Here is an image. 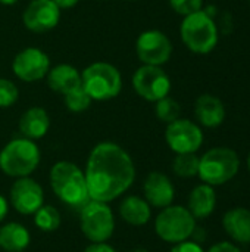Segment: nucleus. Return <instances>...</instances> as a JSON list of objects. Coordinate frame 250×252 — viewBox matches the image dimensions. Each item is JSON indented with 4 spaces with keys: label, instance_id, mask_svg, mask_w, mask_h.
<instances>
[{
    "label": "nucleus",
    "instance_id": "f257e3e1",
    "mask_svg": "<svg viewBox=\"0 0 250 252\" xmlns=\"http://www.w3.org/2000/svg\"><path fill=\"white\" fill-rule=\"evenodd\" d=\"M84 174L90 199L109 204L130 190L136 180V165L122 146L100 142L91 149Z\"/></svg>",
    "mask_w": 250,
    "mask_h": 252
},
{
    "label": "nucleus",
    "instance_id": "f03ea898",
    "mask_svg": "<svg viewBox=\"0 0 250 252\" xmlns=\"http://www.w3.org/2000/svg\"><path fill=\"white\" fill-rule=\"evenodd\" d=\"M49 182L56 198L71 208L81 210L88 201L84 171L71 161H57L52 165Z\"/></svg>",
    "mask_w": 250,
    "mask_h": 252
},
{
    "label": "nucleus",
    "instance_id": "7ed1b4c3",
    "mask_svg": "<svg viewBox=\"0 0 250 252\" xmlns=\"http://www.w3.org/2000/svg\"><path fill=\"white\" fill-rule=\"evenodd\" d=\"M41 152L34 140L12 139L0 151V170L13 179L31 176L40 165Z\"/></svg>",
    "mask_w": 250,
    "mask_h": 252
},
{
    "label": "nucleus",
    "instance_id": "20e7f679",
    "mask_svg": "<svg viewBox=\"0 0 250 252\" xmlns=\"http://www.w3.org/2000/svg\"><path fill=\"white\" fill-rule=\"evenodd\" d=\"M81 84L93 100H109L121 93L122 77L116 66L94 62L81 72Z\"/></svg>",
    "mask_w": 250,
    "mask_h": 252
},
{
    "label": "nucleus",
    "instance_id": "39448f33",
    "mask_svg": "<svg viewBox=\"0 0 250 252\" xmlns=\"http://www.w3.org/2000/svg\"><path fill=\"white\" fill-rule=\"evenodd\" d=\"M240 168L239 155L230 148H214L199 159L200 180L209 186H221L230 182Z\"/></svg>",
    "mask_w": 250,
    "mask_h": 252
},
{
    "label": "nucleus",
    "instance_id": "423d86ee",
    "mask_svg": "<svg viewBox=\"0 0 250 252\" xmlns=\"http://www.w3.org/2000/svg\"><path fill=\"white\" fill-rule=\"evenodd\" d=\"M180 32L183 43L199 55L212 52L218 43V28L211 15L203 10L184 16Z\"/></svg>",
    "mask_w": 250,
    "mask_h": 252
},
{
    "label": "nucleus",
    "instance_id": "0eeeda50",
    "mask_svg": "<svg viewBox=\"0 0 250 252\" xmlns=\"http://www.w3.org/2000/svg\"><path fill=\"white\" fill-rule=\"evenodd\" d=\"M194 227L196 219L183 205L165 207L155 219V232L158 238L172 245L190 239Z\"/></svg>",
    "mask_w": 250,
    "mask_h": 252
},
{
    "label": "nucleus",
    "instance_id": "6e6552de",
    "mask_svg": "<svg viewBox=\"0 0 250 252\" xmlns=\"http://www.w3.org/2000/svg\"><path fill=\"white\" fill-rule=\"evenodd\" d=\"M80 230L90 242H108L115 232V216L109 204L90 199L80 210Z\"/></svg>",
    "mask_w": 250,
    "mask_h": 252
},
{
    "label": "nucleus",
    "instance_id": "1a4fd4ad",
    "mask_svg": "<svg viewBox=\"0 0 250 252\" xmlns=\"http://www.w3.org/2000/svg\"><path fill=\"white\" fill-rule=\"evenodd\" d=\"M133 86L140 97L149 102H158L169 94L171 80L161 66L141 65L133 75Z\"/></svg>",
    "mask_w": 250,
    "mask_h": 252
},
{
    "label": "nucleus",
    "instance_id": "9d476101",
    "mask_svg": "<svg viewBox=\"0 0 250 252\" xmlns=\"http://www.w3.org/2000/svg\"><path fill=\"white\" fill-rule=\"evenodd\" d=\"M165 140L175 154H196L203 143V133L193 121L178 118L168 124Z\"/></svg>",
    "mask_w": 250,
    "mask_h": 252
},
{
    "label": "nucleus",
    "instance_id": "9b49d317",
    "mask_svg": "<svg viewBox=\"0 0 250 252\" xmlns=\"http://www.w3.org/2000/svg\"><path fill=\"white\" fill-rule=\"evenodd\" d=\"M9 204L16 213L32 216L44 204V189L29 176L15 179L9 190Z\"/></svg>",
    "mask_w": 250,
    "mask_h": 252
},
{
    "label": "nucleus",
    "instance_id": "f8f14e48",
    "mask_svg": "<svg viewBox=\"0 0 250 252\" xmlns=\"http://www.w3.org/2000/svg\"><path fill=\"white\" fill-rule=\"evenodd\" d=\"M136 52L143 65L161 66L169 61L172 44L162 31L147 30L139 35L136 41Z\"/></svg>",
    "mask_w": 250,
    "mask_h": 252
},
{
    "label": "nucleus",
    "instance_id": "ddd939ff",
    "mask_svg": "<svg viewBox=\"0 0 250 252\" xmlns=\"http://www.w3.org/2000/svg\"><path fill=\"white\" fill-rule=\"evenodd\" d=\"M12 69L19 80L25 83H32L47 75L50 69V59L47 53L41 49L25 47L15 56L12 62Z\"/></svg>",
    "mask_w": 250,
    "mask_h": 252
},
{
    "label": "nucleus",
    "instance_id": "4468645a",
    "mask_svg": "<svg viewBox=\"0 0 250 252\" xmlns=\"http://www.w3.org/2000/svg\"><path fill=\"white\" fill-rule=\"evenodd\" d=\"M60 19V9L53 0H32L22 13L24 25L32 32H47Z\"/></svg>",
    "mask_w": 250,
    "mask_h": 252
},
{
    "label": "nucleus",
    "instance_id": "2eb2a0df",
    "mask_svg": "<svg viewBox=\"0 0 250 252\" xmlns=\"http://www.w3.org/2000/svg\"><path fill=\"white\" fill-rule=\"evenodd\" d=\"M143 195L152 208L162 210L172 205L175 198V188L167 174L161 171H152L144 179Z\"/></svg>",
    "mask_w": 250,
    "mask_h": 252
},
{
    "label": "nucleus",
    "instance_id": "dca6fc26",
    "mask_svg": "<svg viewBox=\"0 0 250 252\" xmlns=\"http://www.w3.org/2000/svg\"><path fill=\"white\" fill-rule=\"evenodd\" d=\"M18 127L22 137L35 142L47 134L50 128V117L44 108L32 106L21 115Z\"/></svg>",
    "mask_w": 250,
    "mask_h": 252
},
{
    "label": "nucleus",
    "instance_id": "f3484780",
    "mask_svg": "<svg viewBox=\"0 0 250 252\" xmlns=\"http://www.w3.org/2000/svg\"><path fill=\"white\" fill-rule=\"evenodd\" d=\"M119 217L124 223L141 227L152 219V207L139 195H127L119 204Z\"/></svg>",
    "mask_w": 250,
    "mask_h": 252
},
{
    "label": "nucleus",
    "instance_id": "a211bd4d",
    "mask_svg": "<svg viewBox=\"0 0 250 252\" xmlns=\"http://www.w3.org/2000/svg\"><path fill=\"white\" fill-rule=\"evenodd\" d=\"M194 115L202 126L214 128L222 124L225 118V108L218 97L212 94H202L194 103Z\"/></svg>",
    "mask_w": 250,
    "mask_h": 252
},
{
    "label": "nucleus",
    "instance_id": "6ab92c4d",
    "mask_svg": "<svg viewBox=\"0 0 250 252\" xmlns=\"http://www.w3.org/2000/svg\"><path fill=\"white\" fill-rule=\"evenodd\" d=\"M46 78L47 86L60 94H66L68 92L81 86V72L69 63H60L55 68H50Z\"/></svg>",
    "mask_w": 250,
    "mask_h": 252
},
{
    "label": "nucleus",
    "instance_id": "aec40b11",
    "mask_svg": "<svg viewBox=\"0 0 250 252\" xmlns=\"http://www.w3.org/2000/svg\"><path fill=\"white\" fill-rule=\"evenodd\" d=\"M227 235L240 244H250V210L239 207L227 211L222 217Z\"/></svg>",
    "mask_w": 250,
    "mask_h": 252
},
{
    "label": "nucleus",
    "instance_id": "412c9836",
    "mask_svg": "<svg viewBox=\"0 0 250 252\" xmlns=\"http://www.w3.org/2000/svg\"><path fill=\"white\" fill-rule=\"evenodd\" d=\"M29 244L31 233L24 224L10 221L0 227V250L4 252H24Z\"/></svg>",
    "mask_w": 250,
    "mask_h": 252
},
{
    "label": "nucleus",
    "instance_id": "4be33fe9",
    "mask_svg": "<svg viewBox=\"0 0 250 252\" xmlns=\"http://www.w3.org/2000/svg\"><path fill=\"white\" fill-rule=\"evenodd\" d=\"M215 207H217V193L214 190V186L203 183L192 190L189 196L187 210L192 213V216L196 220L209 217L214 213Z\"/></svg>",
    "mask_w": 250,
    "mask_h": 252
},
{
    "label": "nucleus",
    "instance_id": "5701e85b",
    "mask_svg": "<svg viewBox=\"0 0 250 252\" xmlns=\"http://www.w3.org/2000/svg\"><path fill=\"white\" fill-rule=\"evenodd\" d=\"M34 224L38 230L44 232V233H52L56 232L62 223L60 219V213L56 207L49 205V204H43L34 214Z\"/></svg>",
    "mask_w": 250,
    "mask_h": 252
},
{
    "label": "nucleus",
    "instance_id": "b1692460",
    "mask_svg": "<svg viewBox=\"0 0 250 252\" xmlns=\"http://www.w3.org/2000/svg\"><path fill=\"white\" fill-rule=\"evenodd\" d=\"M199 157L196 154H177L172 162V171L183 179H190L199 173Z\"/></svg>",
    "mask_w": 250,
    "mask_h": 252
},
{
    "label": "nucleus",
    "instance_id": "393cba45",
    "mask_svg": "<svg viewBox=\"0 0 250 252\" xmlns=\"http://www.w3.org/2000/svg\"><path fill=\"white\" fill-rule=\"evenodd\" d=\"M65 96V105H66V109L71 111V112H84L90 108L93 99L90 97V94L84 90L83 84L71 92H68Z\"/></svg>",
    "mask_w": 250,
    "mask_h": 252
},
{
    "label": "nucleus",
    "instance_id": "a878e982",
    "mask_svg": "<svg viewBox=\"0 0 250 252\" xmlns=\"http://www.w3.org/2000/svg\"><path fill=\"white\" fill-rule=\"evenodd\" d=\"M155 114L156 117L159 118V121L162 123H172L175 120L180 118V114H181V106L177 100H174L172 97L169 96H165L162 99H159L156 102V106H155Z\"/></svg>",
    "mask_w": 250,
    "mask_h": 252
},
{
    "label": "nucleus",
    "instance_id": "bb28decb",
    "mask_svg": "<svg viewBox=\"0 0 250 252\" xmlns=\"http://www.w3.org/2000/svg\"><path fill=\"white\" fill-rule=\"evenodd\" d=\"M19 97V90L16 84L7 78H0V108H10L16 103Z\"/></svg>",
    "mask_w": 250,
    "mask_h": 252
},
{
    "label": "nucleus",
    "instance_id": "cd10ccee",
    "mask_svg": "<svg viewBox=\"0 0 250 252\" xmlns=\"http://www.w3.org/2000/svg\"><path fill=\"white\" fill-rule=\"evenodd\" d=\"M169 4L178 15L187 16L202 10L203 0H169Z\"/></svg>",
    "mask_w": 250,
    "mask_h": 252
},
{
    "label": "nucleus",
    "instance_id": "c85d7f7f",
    "mask_svg": "<svg viewBox=\"0 0 250 252\" xmlns=\"http://www.w3.org/2000/svg\"><path fill=\"white\" fill-rule=\"evenodd\" d=\"M171 252H205L203 248L200 247V244L194 242V241H184V242H180V244H175L172 247Z\"/></svg>",
    "mask_w": 250,
    "mask_h": 252
},
{
    "label": "nucleus",
    "instance_id": "c756f323",
    "mask_svg": "<svg viewBox=\"0 0 250 252\" xmlns=\"http://www.w3.org/2000/svg\"><path fill=\"white\" fill-rule=\"evenodd\" d=\"M84 252H118L108 242H91Z\"/></svg>",
    "mask_w": 250,
    "mask_h": 252
},
{
    "label": "nucleus",
    "instance_id": "7c9ffc66",
    "mask_svg": "<svg viewBox=\"0 0 250 252\" xmlns=\"http://www.w3.org/2000/svg\"><path fill=\"white\" fill-rule=\"evenodd\" d=\"M208 252H242L234 244L231 242H218L212 245Z\"/></svg>",
    "mask_w": 250,
    "mask_h": 252
},
{
    "label": "nucleus",
    "instance_id": "2f4dec72",
    "mask_svg": "<svg viewBox=\"0 0 250 252\" xmlns=\"http://www.w3.org/2000/svg\"><path fill=\"white\" fill-rule=\"evenodd\" d=\"M9 199H6L1 193H0V223L4 221V219L7 217V213H9Z\"/></svg>",
    "mask_w": 250,
    "mask_h": 252
},
{
    "label": "nucleus",
    "instance_id": "473e14b6",
    "mask_svg": "<svg viewBox=\"0 0 250 252\" xmlns=\"http://www.w3.org/2000/svg\"><path fill=\"white\" fill-rule=\"evenodd\" d=\"M56 3V6L59 9H69V7H74L80 0H53Z\"/></svg>",
    "mask_w": 250,
    "mask_h": 252
},
{
    "label": "nucleus",
    "instance_id": "72a5a7b5",
    "mask_svg": "<svg viewBox=\"0 0 250 252\" xmlns=\"http://www.w3.org/2000/svg\"><path fill=\"white\" fill-rule=\"evenodd\" d=\"M19 0H0V3L1 4H6V6H10V4H15V3H18Z\"/></svg>",
    "mask_w": 250,
    "mask_h": 252
},
{
    "label": "nucleus",
    "instance_id": "f704fd0d",
    "mask_svg": "<svg viewBox=\"0 0 250 252\" xmlns=\"http://www.w3.org/2000/svg\"><path fill=\"white\" fill-rule=\"evenodd\" d=\"M128 252H149L146 248H134V250H130Z\"/></svg>",
    "mask_w": 250,
    "mask_h": 252
},
{
    "label": "nucleus",
    "instance_id": "c9c22d12",
    "mask_svg": "<svg viewBox=\"0 0 250 252\" xmlns=\"http://www.w3.org/2000/svg\"><path fill=\"white\" fill-rule=\"evenodd\" d=\"M248 168H249V173H250V154H249V157H248Z\"/></svg>",
    "mask_w": 250,
    "mask_h": 252
},
{
    "label": "nucleus",
    "instance_id": "e433bc0d",
    "mask_svg": "<svg viewBox=\"0 0 250 252\" xmlns=\"http://www.w3.org/2000/svg\"><path fill=\"white\" fill-rule=\"evenodd\" d=\"M125 1H136V0H125Z\"/></svg>",
    "mask_w": 250,
    "mask_h": 252
}]
</instances>
